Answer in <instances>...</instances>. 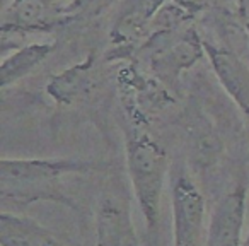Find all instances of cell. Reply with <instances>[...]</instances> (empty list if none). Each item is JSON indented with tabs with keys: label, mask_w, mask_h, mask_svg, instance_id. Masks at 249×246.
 I'll return each instance as SVG.
<instances>
[{
	"label": "cell",
	"mask_w": 249,
	"mask_h": 246,
	"mask_svg": "<svg viewBox=\"0 0 249 246\" xmlns=\"http://www.w3.org/2000/svg\"><path fill=\"white\" fill-rule=\"evenodd\" d=\"M248 205V185L237 183L222 195L210 219L203 246H241Z\"/></svg>",
	"instance_id": "8992f818"
},
{
	"label": "cell",
	"mask_w": 249,
	"mask_h": 246,
	"mask_svg": "<svg viewBox=\"0 0 249 246\" xmlns=\"http://www.w3.org/2000/svg\"><path fill=\"white\" fill-rule=\"evenodd\" d=\"M173 246H200L207 234V200L196 181L179 171L171 190Z\"/></svg>",
	"instance_id": "277c9868"
},
{
	"label": "cell",
	"mask_w": 249,
	"mask_h": 246,
	"mask_svg": "<svg viewBox=\"0 0 249 246\" xmlns=\"http://www.w3.org/2000/svg\"><path fill=\"white\" fill-rule=\"evenodd\" d=\"M205 43V57L208 58L215 77L227 93V96L241 110L249 125V63L244 55L225 48L224 45H213L208 39Z\"/></svg>",
	"instance_id": "52a82bcc"
},
{
	"label": "cell",
	"mask_w": 249,
	"mask_h": 246,
	"mask_svg": "<svg viewBox=\"0 0 249 246\" xmlns=\"http://www.w3.org/2000/svg\"><path fill=\"white\" fill-rule=\"evenodd\" d=\"M126 171L132 190L149 231H156L160 221L164 187L167 176V152L149 132L133 127L124 137Z\"/></svg>",
	"instance_id": "7a4b0ae2"
},
{
	"label": "cell",
	"mask_w": 249,
	"mask_h": 246,
	"mask_svg": "<svg viewBox=\"0 0 249 246\" xmlns=\"http://www.w3.org/2000/svg\"><path fill=\"white\" fill-rule=\"evenodd\" d=\"M107 163L65 157H4L0 161V202L26 207L38 202L75 207L65 190V176L104 171Z\"/></svg>",
	"instance_id": "6da1fadb"
},
{
	"label": "cell",
	"mask_w": 249,
	"mask_h": 246,
	"mask_svg": "<svg viewBox=\"0 0 249 246\" xmlns=\"http://www.w3.org/2000/svg\"><path fill=\"white\" fill-rule=\"evenodd\" d=\"M241 246H249V231H248V236H246V239L242 241V245Z\"/></svg>",
	"instance_id": "9a60e30c"
},
{
	"label": "cell",
	"mask_w": 249,
	"mask_h": 246,
	"mask_svg": "<svg viewBox=\"0 0 249 246\" xmlns=\"http://www.w3.org/2000/svg\"><path fill=\"white\" fill-rule=\"evenodd\" d=\"M97 246H140V238L133 224L126 202L116 197H104L96 212Z\"/></svg>",
	"instance_id": "ba28073f"
},
{
	"label": "cell",
	"mask_w": 249,
	"mask_h": 246,
	"mask_svg": "<svg viewBox=\"0 0 249 246\" xmlns=\"http://www.w3.org/2000/svg\"><path fill=\"white\" fill-rule=\"evenodd\" d=\"M137 52L160 80L176 82L205 57V43L193 26L159 28L150 31Z\"/></svg>",
	"instance_id": "3957f363"
},
{
	"label": "cell",
	"mask_w": 249,
	"mask_h": 246,
	"mask_svg": "<svg viewBox=\"0 0 249 246\" xmlns=\"http://www.w3.org/2000/svg\"><path fill=\"white\" fill-rule=\"evenodd\" d=\"M0 245L2 246H67L50 229L35 219L2 210L0 214Z\"/></svg>",
	"instance_id": "9c48e42d"
},
{
	"label": "cell",
	"mask_w": 249,
	"mask_h": 246,
	"mask_svg": "<svg viewBox=\"0 0 249 246\" xmlns=\"http://www.w3.org/2000/svg\"><path fill=\"white\" fill-rule=\"evenodd\" d=\"M96 0H63V12L65 14H73V12L80 11V9H86L89 5H92Z\"/></svg>",
	"instance_id": "4fadbf2b"
},
{
	"label": "cell",
	"mask_w": 249,
	"mask_h": 246,
	"mask_svg": "<svg viewBox=\"0 0 249 246\" xmlns=\"http://www.w3.org/2000/svg\"><path fill=\"white\" fill-rule=\"evenodd\" d=\"M173 2L183 7L186 12H190L191 16H195L203 11H208V9L222 7V5L227 4L229 0H173Z\"/></svg>",
	"instance_id": "7c38bea8"
},
{
	"label": "cell",
	"mask_w": 249,
	"mask_h": 246,
	"mask_svg": "<svg viewBox=\"0 0 249 246\" xmlns=\"http://www.w3.org/2000/svg\"><path fill=\"white\" fill-rule=\"evenodd\" d=\"M235 7H237L239 21L249 35V0H235Z\"/></svg>",
	"instance_id": "5bb4252c"
},
{
	"label": "cell",
	"mask_w": 249,
	"mask_h": 246,
	"mask_svg": "<svg viewBox=\"0 0 249 246\" xmlns=\"http://www.w3.org/2000/svg\"><path fill=\"white\" fill-rule=\"evenodd\" d=\"M55 50V43H29L7 55L0 65V86L2 89L14 86L21 79L33 74Z\"/></svg>",
	"instance_id": "8fae6325"
},
{
	"label": "cell",
	"mask_w": 249,
	"mask_h": 246,
	"mask_svg": "<svg viewBox=\"0 0 249 246\" xmlns=\"http://www.w3.org/2000/svg\"><path fill=\"white\" fill-rule=\"evenodd\" d=\"M92 89V58L60 72L46 86L48 96L55 103L63 104V106H72L75 103H80L82 99L90 96Z\"/></svg>",
	"instance_id": "30bf717a"
},
{
	"label": "cell",
	"mask_w": 249,
	"mask_h": 246,
	"mask_svg": "<svg viewBox=\"0 0 249 246\" xmlns=\"http://www.w3.org/2000/svg\"><path fill=\"white\" fill-rule=\"evenodd\" d=\"M169 0H123L114 16L109 39L120 55L139 48L156 21V16Z\"/></svg>",
	"instance_id": "5b68a950"
}]
</instances>
